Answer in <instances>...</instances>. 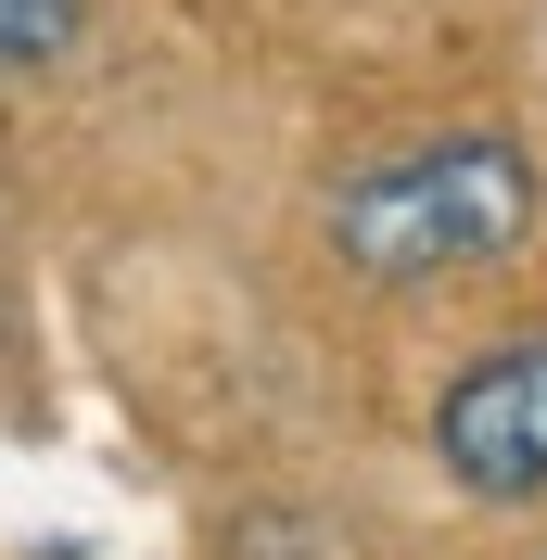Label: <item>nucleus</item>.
<instances>
[{
	"label": "nucleus",
	"instance_id": "3",
	"mask_svg": "<svg viewBox=\"0 0 547 560\" xmlns=\"http://www.w3.org/2000/svg\"><path fill=\"white\" fill-rule=\"evenodd\" d=\"M90 0H0V77H38V65H65V38Z\"/></svg>",
	"mask_w": 547,
	"mask_h": 560
},
{
	"label": "nucleus",
	"instance_id": "2",
	"mask_svg": "<svg viewBox=\"0 0 547 560\" xmlns=\"http://www.w3.org/2000/svg\"><path fill=\"white\" fill-rule=\"evenodd\" d=\"M433 458L472 497H547V331L484 345L472 370L433 395Z\"/></svg>",
	"mask_w": 547,
	"mask_h": 560
},
{
	"label": "nucleus",
	"instance_id": "1",
	"mask_svg": "<svg viewBox=\"0 0 547 560\" xmlns=\"http://www.w3.org/2000/svg\"><path fill=\"white\" fill-rule=\"evenodd\" d=\"M547 178L510 128H458V140H420L395 166L344 178L331 191V255L357 280H458L484 255H510L535 230Z\"/></svg>",
	"mask_w": 547,
	"mask_h": 560
}]
</instances>
